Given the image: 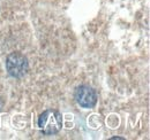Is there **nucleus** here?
<instances>
[{
    "label": "nucleus",
    "instance_id": "1",
    "mask_svg": "<svg viewBox=\"0 0 150 140\" xmlns=\"http://www.w3.org/2000/svg\"><path fill=\"white\" fill-rule=\"evenodd\" d=\"M38 126L45 134L57 133L62 126V116L57 110H45L38 118Z\"/></svg>",
    "mask_w": 150,
    "mask_h": 140
},
{
    "label": "nucleus",
    "instance_id": "2",
    "mask_svg": "<svg viewBox=\"0 0 150 140\" xmlns=\"http://www.w3.org/2000/svg\"><path fill=\"white\" fill-rule=\"evenodd\" d=\"M6 68L12 77L21 78L23 77L29 69V63L27 57L21 53L14 52L9 54L6 59Z\"/></svg>",
    "mask_w": 150,
    "mask_h": 140
},
{
    "label": "nucleus",
    "instance_id": "3",
    "mask_svg": "<svg viewBox=\"0 0 150 140\" xmlns=\"http://www.w3.org/2000/svg\"><path fill=\"white\" fill-rule=\"evenodd\" d=\"M75 99L83 108H93L97 102V94L95 90L88 85H81L75 91Z\"/></svg>",
    "mask_w": 150,
    "mask_h": 140
}]
</instances>
